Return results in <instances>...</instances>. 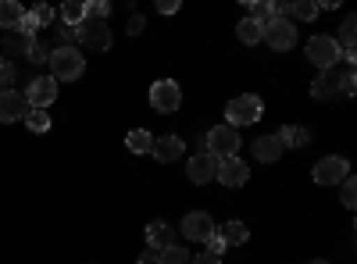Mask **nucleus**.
<instances>
[{
    "mask_svg": "<svg viewBox=\"0 0 357 264\" xmlns=\"http://www.w3.org/2000/svg\"><path fill=\"white\" fill-rule=\"evenodd\" d=\"M86 72V61L79 47H54L50 50V79L54 82H72Z\"/></svg>",
    "mask_w": 357,
    "mask_h": 264,
    "instance_id": "obj_1",
    "label": "nucleus"
},
{
    "mask_svg": "<svg viewBox=\"0 0 357 264\" xmlns=\"http://www.w3.org/2000/svg\"><path fill=\"white\" fill-rule=\"evenodd\" d=\"M261 114H264L261 97H254V93L232 97V100H229V107H225V125H232V129H240V125H254V122H261Z\"/></svg>",
    "mask_w": 357,
    "mask_h": 264,
    "instance_id": "obj_2",
    "label": "nucleus"
},
{
    "mask_svg": "<svg viewBox=\"0 0 357 264\" xmlns=\"http://www.w3.org/2000/svg\"><path fill=\"white\" fill-rule=\"evenodd\" d=\"M204 150L211 154L215 161L236 157V150H240V132H236L232 125H215L211 132L204 136Z\"/></svg>",
    "mask_w": 357,
    "mask_h": 264,
    "instance_id": "obj_3",
    "label": "nucleus"
},
{
    "mask_svg": "<svg viewBox=\"0 0 357 264\" xmlns=\"http://www.w3.org/2000/svg\"><path fill=\"white\" fill-rule=\"evenodd\" d=\"M340 57H343V50H340L336 36H325V33H321V36H311V40H307V61H311L314 68L333 72Z\"/></svg>",
    "mask_w": 357,
    "mask_h": 264,
    "instance_id": "obj_4",
    "label": "nucleus"
},
{
    "mask_svg": "<svg viewBox=\"0 0 357 264\" xmlns=\"http://www.w3.org/2000/svg\"><path fill=\"white\" fill-rule=\"evenodd\" d=\"M261 40L272 50H293L296 47V25L289 18H272L268 25H261Z\"/></svg>",
    "mask_w": 357,
    "mask_h": 264,
    "instance_id": "obj_5",
    "label": "nucleus"
},
{
    "mask_svg": "<svg viewBox=\"0 0 357 264\" xmlns=\"http://www.w3.org/2000/svg\"><path fill=\"white\" fill-rule=\"evenodd\" d=\"M75 43H86L93 50H107L111 47V29L107 22H97V18H82L75 25Z\"/></svg>",
    "mask_w": 357,
    "mask_h": 264,
    "instance_id": "obj_6",
    "label": "nucleus"
},
{
    "mask_svg": "<svg viewBox=\"0 0 357 264\" xmlns=\"http://www.w3.org/2000/svg\"><path fill=\"white\" fill-rule=\"evenodd\" d=\"M151 107H154L158 114H172V111H178V107H183V90H178L172 79L154 82V86H151Z\"/></svg>",
    "mask_w": 357,
    "mask_h": 264,
    "instance_id": "obj_7",
    "label": "nucleus"
},
{
    "mask_svg": "<svg viewBox=\"0 0 357 264\" xmlns=\"http://www.w3.org/2000/svg\"><path fill=\"white\" fill-rule=\"evenodd\" d=\"M311 175H314L318 186H336V183H343L350 175V161L347 157H321Z\"/></svg>",
    "mask_w": 357,
    "mask_h": 264,
    "instance_id": "obj_8",
    "label": "nucleus"
},
{
    "mask_svg": "<svg viewBox=\"0 0 357 264\" xmlns=\"http://www.w3.org/2000/svg\"><path fill=\"white\" fill-rule=\"evenodd\" d=\"M54 100H57V82H54L50 75H40V79L29 82V90H25V104H29V107L47 111Z\"/></svg>",
    "mask_w": 357,
    "mask_h": 264,
    "instance_id": "obj_9",
    "label": "nucleus"
},
{
    "mask_svg": "<svg viewBox=\"0 0 357 264\" xmlns=\"http://www.w3.org/2000/svg\"><path fill=\"white\" fill-rule=\"evenodd\" d=\"M215 179H222V186H229V189H240L250 179V168L240 157H225V161H218V175H215Z\"/></svg>",
    "mask_w": 357,
    "mask_h": 264,
    "instance_id": "obj_10",
    "label": "nucleus"
},
{
    "mask_svg": "<svg viewBox=\"0 0 357 264\" xmlns=\"http://www.w3.org/2000/svg\"><path fill=\"white\" fill-rule=\"evenodd\" d=\"M178 232H183L186 240L204 243V240L215 232V222H211V215H207V211H190V215L183 218V225H178Z\"/></svg>",
    "mask_w": 357,
    "mask_h": 264,
    "instance_id": "obj_11",
    "label": "nucleus"
},
{
    "mask_svg": "<svg viewBox=\"0 0 357 264\" xmlns=\"http://www.w3.org/2000/svg\"><path fill=\"white\" fill-rule=\"evenodd\" d=\"M186 175H190V183H193V186H204V183H211L215 175H218V161L207 154V150H200V154L190 161Z\"/></svg>",
    "mask_w": 357,
    "mask_h": 264,
    "instance_id": "obj_12",
    "label": "nucleus"
},
{
    "mask_svg": "<svg viewBox=\"0 0 357 264\" xmlns=\"http://www.w3.org/2000/svg\"><path fill=\"white\" fill-rule=\"evenodd\" d=\"M25 114H29V104H25L22 93H15V90H4V93H0V122L11 125V122L25 118Z\"/></svg>",
    "mask_w": 357,
    "mask_h": 264,
    "instance_id": "obj_13",
    "label": "nucleus"
},
{
    "mask_svg": "<svg viewBox=\"0 0 357 264\" xmlns=\"http://www.w3.org/2000/svg\"><path fill=\"white\" fill-rule=\"evenodd\" d=\"M183 150H186V143L178 139V136H154V146H151V154L161 161V164H168V161H175V157H183Z\"/></svg>",
    "mask_w": 357,
    "mask_h": 264,
    "instance_id": "obj_14",
    "label": "nucleus"
},
{
    "mask_svg": "<svg viewBox=\"0 0 357 264\" xmlns=\"http://www.w3.org/2000/svg\"><path fill=\"white\" fill-rule=\"evenodd\" d=\"M146 243H151L154 250L172 247V243H175V228H172L168 222H151V225H146Z\"/></svg>",
    "mask_w": 357,
    "mask_h": 264,
    "instance_id": "obj_15",
    "label": "nucleus"
},
{
    "mask_svg": "<svg viewBox=\"0 0 357 264\" xmlns=\"http://www.w3.org/2000/svg\"><path fill=\"white\" fill-rule=\"evenodd\" d=\"M286 150V146L279 143V136H261V139H254V157L257 161H264V164H272V161H279V154Z\"/></svg>",
    "mask_w": 357,
    "mask_h": 264,
    "instance_id": "obj_16",
    "label": "nucleus"
},
{
    "mask_svg": "<svg viewBox=\"0 0 357 264\" xmlns=\"http://www.w3.org/2000/svg\"><path fill=\"white\" fill-rule=\"evenodd\" d=\"M218 232H222V240H225L229 247H243V243L250 240V228H247V225H243L240 218H232V222H225V225H222Z\"/></svg>",
    "mask_w": 357,
    "mask_h": 264,
    "instance_id": "obj_17",
    "label": "nucleus"
},
{
    "mask_svg": "<svg viewBox=\"0 0 357 264\" xmlns=\"http://www.w3.org/2000/svg\"><path fill=\"white\" fill-rule=\"evenodd\" d=\"M22 18H25V11H22V4L18 0H0V29H18L22 25Z\"/></svg>",
    "mask_w": 357,
    "mask_h": 264,
    "instance_id": "obj_18",
    "label": "nucleus"
},
{
    "mask_svg": "<svg viewBox=\"0 0 357 264\" xmlns=\"http://www.w3.org/2000/svg\"><path fill=\"white\" fill-rule=\"evenodd\" d=\"M33 43H36V36H25V33H18V29H11L8 40H4V50H8V54H15V57H29Z\"/></svg>",
    "mask_w": 357,
    "mask_h": 264,
    "instance_id": "obj_19",
    "label": "nucleus"
},
{
    "mask_svg": "<svg viewBox=\"0 0 357 264\" xmlns=\"http://www.w3.org/2000/svg\"><path fill=\"white\" fill-rule=\"evenodd\" d=\"M336 79H333V72H321L314 82H311V97L314 100H336Z\"/></svg>",
    "mask_w": 357,
    "mask_h": 264,
    "instance_id": "obj_20",
    "label": "nucleus"
},
{
    "mask_svg": "<svg viewBox=\"0 0 357 264\" xmlns=\"http://www.w3.org/2000/svg\"><path fill=\"white\" fill-rule=\"evenodd\" d=\"M275 136H279L282 146H307V143H311V132L301 129V125H282Z\"/></svg>",
    "mask_w": 357,
    "mask_h": 264,
    "instance_id": "obj_21",
    "label": "nucleus"
},
{
    "mask_svg": "<svg viewBox=\"0 0 357 264\" xmlns=\"http://www.w3.org/2000/svg\"><path fill=\"white\" fill-rule=\"evenodd\" d=\"M126 146L132 154H151V146H154V136L146 132V129H132L129 136H126Z\"/></svg>",
    "mask_w": 357,
    "mask_h": 264,
    "instance_id": "obj_22",
    "label": "nucleus"
},
{
    "mask_svg": "<svg viewBox=\"0 0 357 264\" xmlns=\"http://www.w3.org/2000/svg\"><path fill=\"white\" fill-rule=\"evenodd\" d=\"M158 264H190V250L178 247V243H172V247L158 250Z\"/></svg>",
    "mask_w": 357,
    "mask_h": 264,
    "instance_id": "obj_23",
    "label": "nucleus"
},
{
    "mask_svg": "<svg viewBox=\"0 0 357 264\" xmlns=\"http://www.w3.org/2000/svg\"><path fill=\"white\" fill-rule=\"evenodd\" d=\"M333 79H336V90L343 93V97H354V90H357V79H354V68L347 65V68H333Z\"/></svg>",
    "mask_w": 357,
    "mask_h": 264,
    "instance_id": "obj_24",
    "label": "nucleus"
},
{
    "mask_svg": "<svg viewBox=\"0 0 357 264\" xmlns=\"http://www.w3.org/2000/svg\"><path fill=\"white\" fill-rule=\"evenodd\" d=\"M236 36H240L247 47H254V43H261V25L250 22V18H243L240 25H236Z\"/></svg>",
    "mask_w": 357,
    "mask_h": 264,
    "instance_id": "obj_25",
    "label": "nucleus"
},
{
    "mask_svg": "<svg viewBox=\"0 0 357 264\" xmlns=\"http://www.w3.org/2000/svg\"><path fill=\"white\" fill-rule=\"evenodd\" d=\"M25 125L33 129V132H47V129H50V114H47V111H40V107H29Z\"/></svg>",
    "mask_w": 357,
    "mask_h": 264,
    "instance_id": "obj_26",
    "label": "nucleus"
},
{
    "mask_svg": "<svg viewBox=\"0 0 357 264\" xmlns=\"http://www.w3.org/2000/svg\"><path fill=\"white\" fill-rule=\"evenodd\" d=\"M289 15L301 22H311V18H318V4L314 0H296V4H289Z\"/></svg>",
    "mask_w": 357,
    "mask_h": 264,
    "instance_id": "obj_27",
    "label": "nucleus"
},
{
    "mask_svg": "<svg viewBox=\"0 0 357 264\" xmlns=\"http://www.w3.org/2000/svg\"><path fill=\"white\" fill-rule=\"evenodd\" d=\"M61 18H65V25H79L86 18L82 0H68V4H61Z\"/></svg>",
    "mask_w": 357,
    "mask_h": 264,
    "instance_id": "obj_28",
    "label": "nucleus"
},
{
    "mask_svg": "<svg viewBox=\"0 0 357 264\" xmlns=\"http://www.w3.org/2000/svg\"><path fill=\"white\" fill-rule=\"evenodd\" d=\"M247 18L257 22V25H268L275 15H272V4H247Z\"/></svg>",
    "mask_w": 357,
    "mask_h": 264,
    "instance_id": "obj_29",
    "label": "nucleus"
},
{
    "mask_svg": "<svg viewBox=\"0 0 357 264\" xmlns=\"http://www.w3.org/2000/svg\"><path fill=\"white\" fill-rule=\"evenodd\" d=\"M82 8H86V18H97V22H107V15H111L107 0H89V4H82Z\"/></svg>",
    "mask_w": 357,
    "mask_h": 264,
    "instance_id": "obj_30",
    "label": "nucleus"
},
{
    "mask_svg": "<svg viewBox=\"0 0 357 264\" xmlns=\"http://www.w3.org/2000/svg\"><path fill=\"white\" fill-rule=\"evenodd\" d=\"M354 203H357V183H354V175H347L343 179V208L354 211Z\"/></svg>",
    "mask_w": 357,
    "mask_h": 264,
    "instance_id": "obj_31",
    "label": "nucleus"
},
{
    "mask_svg": "<svg viewBox=\"0 0 357 264\" xmlns=\"http://www.w3.org/2000/svg\"><path fill=\"white\" fill-rule=\"evenodd\" d=\"M204 243H207V254H215V257H222V254L229 250V243L222 240V232H218V228H215V232H211V236H207Z\"/></svg>",
    "mask_w": 357,
    "mask_h": 264,
    "instance_id": "obj_32",
    "label": "nucleus"
},
{
    "mask_svg": "<svg viewBox=\"0 0 357 264\" xmlns=\"http://www.w3.org/2000/svg\"><path fill=\"white\" fill-rule=\"evenodd\" d=\"M29 61H33V65H43V61H50V47L47 43H33V50H29Z\"/></svg>",
    "mask_w": 357,
    "mask_h": 264,
    "instance_id": "obj_33",
    "label": "nucleus"
},
{
    "mask_svg": "<svg viewBox=\"0 0 357 264\" xmlns=\"http://www.w3.org/2000/svg\"><path fill=\"white\" fill-rule=\"evenodd\" d=\"M54 15H57V11H54L50 4H36V8H33V18L40 22V29H43V25H50V22H54Z\"/></svg>",
    "mask_w": 357,
    "mask_h": 264,
    "instance_id": "obj_34",
    "label": "nucleus"
},
{
    "mask_svg": "<svg viewBox=\"0 0 357 264\" xmlns=\"http://www.w3.org/2000/svg\"><path fill=\"white\" fill-rule=\"evenodd\" d=\"M11 82H15V68H11V65L4 61V57H0V93H4Z\"/></svg>",
    "mask_w": 357,
    "mask_h": 264,
    "instance_id": "obj_35",
    "label": "nucleus"
},
{
    "mask_svg": "<svg viewBox=\"0 0 357 264\" xmlns=\"http://www.w3.org/2000/svg\"><path fill=\"white\" fill-rule=\"evenodd\" d=\"M36 29H40V22L33 18V11H25V18H22V25H18V33H25V36H36Z\"/></svg>",
    "mask_w": 357,
    "mask_h": 264,
    "instance_id": "obj_36",
    "label": "nucleus"
},
{
    "mask_svg": "<svg viewBox=\"0 0 357 264\" xmlns=\"http://www.w3.org/2000/svg\"><path fill=\"white\" fill-rule=\"evenodd\" d=\"M57 40H61V47H75V25H61L57 29Z\"/></svg>",
    "mask_w": 357,
    "mask_h": 264,
    "instance_id": "obj_37",
    "label": "nucleus"
},
{
    "mask_svg": "<svg viewBox=\"0 0 357 264\" xmlns=\"http://www.w3.org/2000/svg\"><path fill=\"white\" fill-rule=\"evenodd\" d=\"M143 29H146V18H143V15H132V18H129V36H139Z\"/></svg>",
    "mask_w": 357,
    "mask_h": 264,
    "instance_id": "obj_38",
    "label": "nucleus"
},
{
    "mask_svg": "<svg viewBox=\"0 0 357 264\" xmlns=\"http://www.w3.org/2000/svg\"><path fill=\"white\" fill-rule=\"evenodd\" d=\"M190 264H222V257H215V254H197V257H190Z\"/></svg>",
    "mask_w": 357,
    "mask_h": 264,
    "instance_id": "obj_39",
    "label": "nucleus"
},
{
    "mask_svg": "<svg viewBox=\"0 0 357 264\" xmlns=\"http://www.w3.org/2000/svg\"><path fill=\"white\" fill-rule=\"evenodd\" d=\"M158 11L161 15H175L178 11V0H158Z\"/></svg>",
    "mask_w": 357,
    "mask_h": 264,
    "instance_id": "obj_40",
    "label": "nucleus"
},
{
    "mask_svg": "<svg viewBox=\"0 0 357 264\" xmlns=\"http://www.w3.org/2000/svg\"><path fill=\"white\" fill-rule=\"evenodd\" d=\"M139 264H158V250H154V254H143V257H139Z\"/></svg>",
    "mask_w": 357,
    "mask_h": 264,
    "instance_id": "obj_41",
    "label": "nucleus"
},
{
    "mask_svg": "<svg viewBox=\"0 0 357 264\" xmlns=\"http://www.w3.org/2000/svg\"><path fill=\"white\" fill-rule=\"evenodd\" d=\"M307 264H329V261H307Z\"/></svg>",
    "mask_w": 357,
    "mask_h": 264,
    "instance_id": "obj_42",
    "label": "nucleus"
}]
</instances>
